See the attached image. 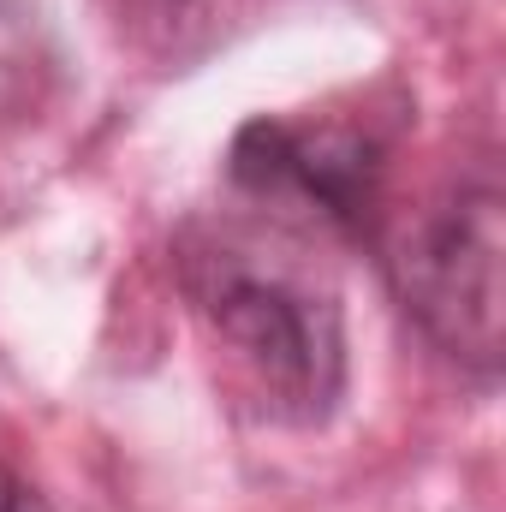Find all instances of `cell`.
Returning a JSON list of instances; mask_svg holds the SVG:
<instances>
[{
	"label": "cell",
	"instance_id": "obj_4",
	"mask_svg": "<svg viewBox=\"0 0 506 512\" xmlns=\"http://www.w3.org/2000/svg\"><path fill=\"white\" fill-rule=\"evenodd\" d=\"M0 512H54V507H48V501H42V495H36L18 471L0 459Z\"/></svg>",
	"mask_w": 506,
	"mask_h": 512
},
{
	"label": "cell",
	"instance_id": "obj_3",
	"mask_svg": "<svg viewBox=\"0 0 506 512\" xmlns=\"http://www.w3.org/2000/svg\"><path fill=\"white\" fill-rule=\"evenodd\" d=\"M227 173L251 203H268L274 215H304L352 239L376 227L381 143L352 126L251 120L233 137Z\"/></svg>",
	"mask_w": 506,
	"mask_h": 512
},
{
	"label": "cell",
	"instance_id": "obj_2",
	"mask_svg": "<svg viewBox=\"0 0 506 512\" xmlns=\"http://www.w3.org/2000/svg\"><path fill=\"white\" fill-rule=\"evenodd\" d=\"M501 245V179L483 161L429 197L381 256L405 316L483 382L501 370Z\"/></svg>",
	"mask_w": 506,
	"mask_h": 512
},
{
	"label": "cell",
	"instance_id": "obj_1",
	"mask_svg": "<svg viewBox=\"0 0 506 512\" xmlns=\"http://www.w3.org/2000/svg\"><path fill=\"white\" fill-rule=\"evenodd\" d=\"M179 280L262 417L322 423L340 405L346 328L334 292L239 233H197L179 251Z\"/></svg>",
	"mask_w": 506,
	"mask_h": 512
}]
</instances>
